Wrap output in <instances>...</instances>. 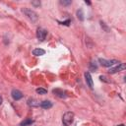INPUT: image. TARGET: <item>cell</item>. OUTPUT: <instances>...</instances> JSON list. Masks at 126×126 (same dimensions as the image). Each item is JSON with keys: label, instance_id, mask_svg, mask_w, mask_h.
Returning <instances> with one entry per match:
<instances>
[{"label": "cell", "instance_id": "8", "mask_svg": "<svg viewBox=\"0 0 126 126\" xmlns=\"http://www.w3.org/2000/svg\"><path fill=\"white\" fill-rule=\"evenodd\" d=\"M53 94H56L58 97H60V98H66V97H67L65 92H63V91L60 90V89H54V90H53Z\"/></svg>", "mask_w": 126, "mask_h": 126}, {"label": "cell", "instance_id": "22", "mask_svg": "<svg viewBox=\"0 0 126 126\" xmlns=\"http://www.w3.org/2000/svg\"><path fill=\"white\" fill-rule=\"evenodd\" d=\"M2 101H3V99H2V97H1V96H0V104H1V103H2Z\"/></svg>", "mask_w": 126, "mask_h": 126}, {"label": "cell", "instance_id": "4", "mask_svg": "<svg viewBox=\"0 0 126 126\" xmlns=\"http://www.w3.org/2000/svg\"><path fill=\"white\" fill-rule=\"evenodd\" d=\"M98 61H99V63H100V65H102V66H104V67H110V66H112L113 64H116V63L119 64V62H118L117 60H105V59L99 58Z\"/></svg>", "mask_w": 126, "mask_h": 126}, {"label": "cell", "instance_id": "11", "mask_svg": "<svg viewBox=\"0 0 126 126\" xmlns=\"http://www.w3.org/2000/svg\"><path fill=\"white\" fill-rule=\"evenodd\" d=\"M44 53H45V51L41 48H35L32 50V54L35 56H42V55H44Z\"/></svg>", "mask_w": 126, "mask_h": 126}, {"label": "cell", "instance_id": "3", "mask_svg": "<svg viewBox=\"0 0 126 126\" xmlns=\"http://www.w3.org/2000/svg\"><path fill=\"white\" fill-rule=\"evenodd\" d=\"M46 35H47V32L44 29H42V28H38L37 29V31H36V36H37V38L40 41H43L45 39Z\"/></svg>", "mask_w": 126, "mask_h": 126}, {"label": "cell", "instance_id": "15", "mask_svg": "<svg viewBox=\"0 0 126 126\" xmlns=\"http://www.w3.org/2000/svg\"><path fill=\"white\" fill-rule=\"evenodd\" d=\"M71 0H61L60 1V4H62V5H64V6H68V5H71Z\"/></svg>", "mask_w": 126, "mask_h": 126}, {"label": "cell", "instance_id": "17", "mask_svg": "<svg viewBox=\"0 0 126 126\" xmlns=\"http://www.w3.org/2000/svg\"><path fill=\"white\" fill-rule=\"evenodd\" d=\"M60 25H64V26H69L70 24H71V20L70 19H68V20H66V21H64V22H58Z\"/></svg>", "mask_w": 126, "mask_h": 126}, {"label": "cell", "instance_id": "14", "mask_svg": "<svg viewBox=\"0 0 126 126\" xmlns=\"http://www.w3.org/2000/svg\"><path fill=\"white\" fill-rule=\"evenodd\" d=\"M77 16H78V19L80 21H83L84 20V15H83V11L82 10H78L77 11Z\"/></svg>", "mask_w": 126, "mask_h": 126}, {"label": "cell", "instance_id": "23", "mask_svg": "<svg viewBox=\"0 0 126 126\" xmlns=\"http://www.w3.org/2000/svg\"><path fill=\"white\" fill-rule=\"evenodd\" d=\"M118 126H124V125H123V124H120V125H118Z\"/></svg>", "mask_w": 126, "mask_h": 126}, {"label": "cell", "instance_id": "5", "mask_svg": "<svg viewBox=\"0 0 126 126\" xmlns=\"http://www.w3.org/2000/svg\"><path fill=\"white\" fill-rule=\"evenodd\" d=\"M125 68H126V65H125L124 63H119L118 66H116V67H114V68H110L108 72H109L110 74H114V73H116V72H119V71L124 70Z\"/></svg>", "mask_w": 126, "mask_h": 126}, {"label": "cell", "instance_id": "9", "mask_svg": "<svg viewBox=\"0 0 126 126\" xmlns=\"http://www.w3.org/2000/svg\"><path fill=\"white\" fill-rule=\"evenodd\" d=\"M40 106L44 109H49L52 107V102L49 100H43L42 102H40Z\"/></svg>", "mask_w": 126, "mask_h": 126}, {"label": "cell", "instance_id": "13", "mask_svg": "<svg viewBox=\"0 0 126 126\" xmlns=\"http://www.w3.org/2000/svg\"><path fill=\"white\" fill-rule=\"evenodd\" d=\"M35 92H36L37 94H47V90L42 89V88H37V89L35 90Z\"/></svg>", "mask_w": 126, "mask_h": 126}, {"label": "cell", "instance_id": "21", "mask_svg": "<svg viewBox=\"0 0 126 126\" xmlns=\"http://www.w3.org/2000/svg\"><path fill=\"white\" fill-rule=\"evenodd\" d=\"M85 3H86V4H88V5H91V2H90V1H87V0H86V1H85Z\"/></svg>", "mask_w": 126, "mask_h": 126}, {"label": "cell", "instance_id": "20", "mask_svg": "<svg viewBox=\"0 0 126 126\" xmlns=\"http://www.w3.org/2000/svg\"><path fill=\"white\" fill-rule=\"evenodd\" d=\"M100 25H101V27H103V28L105 29V31H106V32H108V31H109V29L104 25V23H103V22H100Z\"/></svg>", "mask_w": 126, "mask_h": 126}, {"label": "cell", "instance_id": "2", "mask_svg": "<svg viewBox=\"0 0 126 126\" xmlns=\"http://www.w3.org/2000/svg\"><path fill=\"white\" fill-rule=\"evenodd\" d=\"M74 120V113L71 111H67L64 113L63 117H62V122L64 124V126H69L72 124Z\"/></svg>", "mask_w": 126, "mask_h": 126}, {"label": "cell", "instance_id": "10", "mask_svg": "<svg viewBox=\"0 0 126 126\" xmlns=\"http://www.w3.org/2000/svg\"><path fill=\"white\" fill-rule=\"evenodd\" d=\"M28 104H29L30 106H32V107H37V106L40 105L39 102H38L36 99H34V98H30V99L28 100Z\"/></svg>", "mask_w": 126, "mask_h": 126}, {"label": "cell", "instance_id": "6", "mask_svg": "<svg viewBox=\"0 0 126 126\" xmlns=\"http://www.w3.org/2000/svg\"><path fill=\"white\" fill-rule=\"evenodd\" d=\"M11 94H12V97H13L15 100H19V99H21V98L24 96L23 93H22V92H20L19 90H16V89L12 90Z\"/></svg>", "mask_w": 126, "mask_h": 126}, {"label": "cell", "instance_id": "18", "mask_svg": "<svg viewBox=\"0 0 126 126\" xmlns=\"http://www.w3.org/2000/svg\"><path fill=\"white\" fill-rule=\"evenodd\" d=\"M99 79H100L101 81H103V82H106V83H110V81H109V80H107V78H106L105 76H100V77H99Z\"/></svg>", "mask_w": 126, "mask_h": 126}, {"label": "cell", "instance_id": "16", "mask_svg": "<svg viewBox=\"0 0 126 126\" xmlns=\"http://www.w3.org/2000/svg\"><path fill=\"white\" fill-rule=\"evenodd\" d=\"M96 69H97L96 64H95V63H94V62H92V63H91V65H90V70H91V71H94V70H96Z\"/></svg>", "mask_w": 126, "mask_h": 126}, {"label": "cell", "instance_id": "12", "mask_svg": "<svg viewBox=\"0 0 126 126\" xmlns=\"http://www.w3.org/2000/svg\"><path fill=\"white\" fill-rule=\"evenodd\" d=\"M33 122H34V121H33L32 119H31V118H27V119L23 120V121L20 123V126H29V125L32 124Z\"/></svg>", "mask_w": 126, "mask_h": 126}, {"label": "cell", "instance_id": "7", "mask_svg": "<svg viewBox=\"0 0 126 126\" xmlns=\"http://www.w3.org/2000/svg\"><path fill=\"white\" fill-rule=\"evenodd\" d=\"M85 78H86V82H87L88 86L90 87V89H93L94 88V83H93V79H92V76H91L90 72L85 73Z\"/></svg>", "mask_w": 126, "mask_h": 126}, {"label": "cell", "instance_id": "19", "mask_svg": "<svg viewBox=\"0 0 126 126\" xmlns=\"http://www.w3.org/2000/svg\"><path fill=\"white\" fill-rule=\"evenodd\" d=\"M32 4L34 7H39V6H40V2H39V1H32Z\"/></svg>", "mask_w": 126, "mask_h": 126}, {"label": "cell", "instance_id": "1", "mask_svg": "<svg viewBox=\"0 0 126 126\" xmlns=\"http://www.w3.org/2000/svg\"><path fill=\"white\" fill-rule=\"evenodd\" d=\"M22 12L25 14V16L30 20V21H32V22H36L37 21V14L34 12V11H32V10H31V9H28V8H23L22 9Z\"/></svg>", "mask_w": 126, "mask_h": 126}]
</instances>
